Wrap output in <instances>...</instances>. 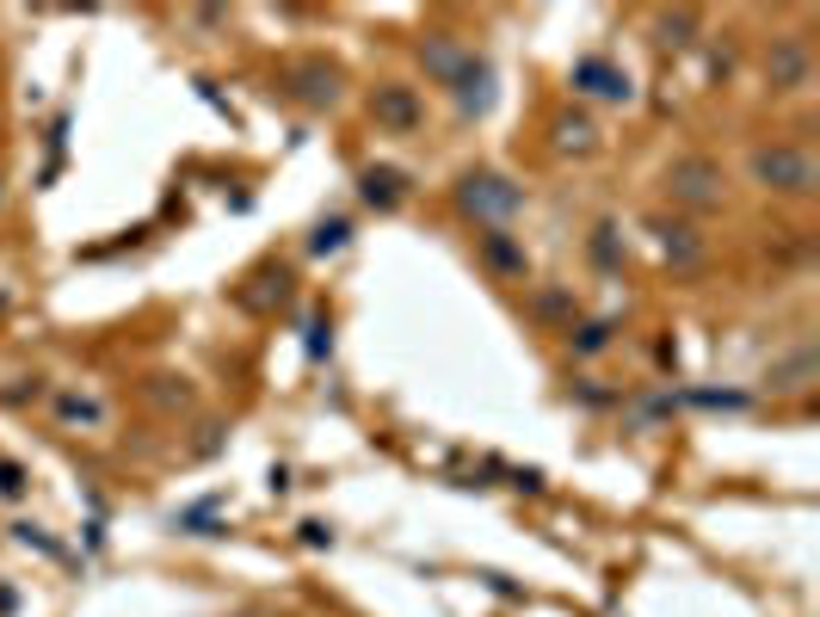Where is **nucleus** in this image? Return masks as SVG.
Masks as SVG:
<instances>
[{
    "instance_id": "nucleus-1",
    "label": "nucleus",
    "mask_w": 820,
    "mask_h": 617,
    "mask_svg": "<svg viewBox=\"0 0 820 617\" xmlns=\"http://www.w3.org/2000/svg\"><path fill=\"white\" fill-rule=\"evenodd\" d=\"M667 186L679 204H691V211H709L716 198H722V167L716 161H704V154H685V161H672L667 167Z\"/></svg>"
},
{
    "instance_id": "nucleus-2",
    "label": "nucleus",
    "mask_w": 820,
    "mask_h": 617,
    "mask_svg": "<svg viewBox=\"0 0 820 617\" xmlns=\"http://www.w3.org/2000/svg\"><path fill=\"white\" fill-rule=\"evenodd\" d=\"M753 179L759 186H778V192H815V161L802 149H759L753 154Z\"/></svg>"
},
{
    "instance_id": "nucleus-3",
    "label": "nucleus",
    "mask_w": 820,
    "mask_h": 617,
    "mask_svg": "<svg viewBox=\"0 0 820 617\" xmlns=\"http://www.w3.org/2000/svg\"><path fill=\"white\" fill-rule=\"evenodd\" d=\"M457 204L469 216H488V223H500V216H513L518 204H525V192H518L513 179H500V174H469L457 186Z\"/></svg>"
},
{
    "instance_id": "nucleus-4",
    "label": "nucleus",
    "mask_w": 820,
    "mask_h": 617,
    "mask_svg": "<svg viewBox=\"0 0 820 617\" xmlns=\"http://www.w3.org/2000/svg\"><path fill=\"white\" fill-rule=\"evenodd\" d=\"M573 87L592 99H630V75H617L605 56H580L573 62Z\"/></svg>"
},
{
    "instance_id": "nucleus-5",
    "label": "nucleus",
    "mask_w": 820,
    "mask_h": 617,
    "mask_svg": "<svg viewBox=\"0 0 820 617\" xmlns=\"http://www.w3.org/2000/svg\"><path fill=\"white\" fill-rule=\"evenodd\" d=\"M370 112H377V124H389V130H414V124H420V99L407 93V87H377Z\"/></svg>"
},
{
    "instance_id": "nucleus-6",
    "label": "nucleus",
    "mask_w": 820,
    "mask_h": 617,
    "mask_svg": "<svg viewBox=\"0 0 820 617\" xmlns=\"http://www.w3.org/2000/svg\"><path fill=\"white\" fill-rule=\"evenodd\" d=\"M297 93H303L308 105H333V99H340V68H327V62H303V68H297Z\"/></svg>"
},
{
    "instance_id": "nucleus-7",
    "label": "nucleus",
    "mask_w": 820,
    "mask_h": 617,
    "mask_svg": "<svg viewBox=\"0 0 820 617\" xmlns=\"http://www.w3.org/2000/svg\"><path fill=\"white\" fill-rule=\"evenodd\" d=\"M358 186H364V198H370L377 211H395L401 198H407V179H401L395 167H370V174H364Z\"/></svg>"
},
{
    "instance_id": "nucleus-8",
    "label": "nucleus",
    "mask_w": 820,
    "mask_h": 617,
    "mask_svg": "<svg viewBox=\"0 0 820 617\" xmlns=\"http://www.w3.org/2000/svg\"><path fill=\"white\" fill-rule=\"evenodd\" d=\"M802 80H808V56H802V43H778V50H771V87L790 93V87H802Z\"/></svg>"
},
{
    "instance_id": "nucleus-9",
    "label": "nucleus",
    "mask_w": 820,
    "mask_h": 617,
    "mask_svg": "<svg viewBox=\"0 0 820 617\" xmlns=\"http://www.w3.org/2000/svg\"><path fill=\"white\" fill-rule=\"evenodd\" d=\"M660 253H667L672 266H697V260H704V241H691V229H667V223H660Z\"/></svg>"
},
{
    "instance_id": "nucleus-10",
    "label": "nucleus",
    "mask_w": 820,
    "mask_h": 617,
    "mask_svg": "<svg viewBox=\"0 0 820 617\" xmlns=\"http://www.w3.org/2000/svg\"><path fill=\"white\" fill-rule=\"evenodd\" d=\"M481 253H488V266H500V272H525V253H518L500 229L488 235V241H481Z\"/></svg>"
},
{
    "instance_id": "nucleus-11",
    "label": "nucleus",
    "mask_w": 820,
    "mask_h": 617,
    "mask_svg": "<svg viewBox=\"0 0 820 617\" xmlns=\"http://www.w3.org/2000/svg\"><path fill=\"white\" fill-rule=\"evenodd\" d=\"M56 407H62V420H87V426H99V402H80V395H56Z\"/></svg>"
},
{
    "instance_id": "nucleus-12",
    "label": "nucleus",
    "mask_w": 820,
    "mask_h": 617,
    "mask_svg": "<svg viewBox=\"0 0 820 617\" xmlns=\"http://www.w3.org/2000/svg\"><path fill=\"white\" fill-rule=\"evenodd\" d=\"M562 149H592V124L586 117H562Z\"/></svg>"
},
{
    "instance_id": "nucleus-13",
    "label": "nucleus",
    "mask_w": 820,
    "mask_h": 617,
    "mask_svg": "<svg viewBox=\"0 0 820 617\" xmlns=\"http://www.w3.org/2000/svg\"><path fill=\"white\" fill-rule=\"evenodd\" d=\"M308 248H315V253H333V248H345V223H340V216H333V223H321Z\"/></svg>"
},
{
    "instance_id": "nucleus-14",
    "label": "nucleus",
    "mask_w": 820,
    "mask_h": 617,
    "mask_svg": "<svg viewBox=\"0 0 820 617\" xmlns=\"http://www.w3.org/2000/svg\"><path fill=\"white\" fill-rule=\"evenodd\" d=\"M660 43H691V13H679V20H660Z\"/></svg>"
},
{
    "instance_id": "nucleus-15",
    "label": "nucleus",
    "mask_w": 820,
    "mask_h": 617,
    "mask_svg": "<svg viewBox=\"0 0 820 617\" xmlns=\"http://www.w3.org/2000/svg\"><path fill=\"white\" fill-rule=\"evenodd\" d=\"M605 340H610L605 328H580V340H573V347H580V352H605Z\"/></svg>"
},
{
    "instance_id": "nucleus-16",
    "label": "nucleus",
    "mask_w": 820,
    "mask_h": 617,
    "mask_svg": "<svg viewBox=\"0 0 820 617\" xmlns=\"http://www.w3.org/2000/svg\"><path fill=\"white\" fill-rule=\"evenodd\" d=\"M248 617H266V612H248Z\"/></svg>"
}]
</instances>
